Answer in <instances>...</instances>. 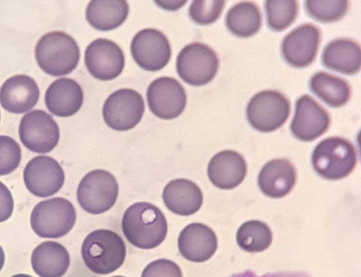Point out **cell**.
Wrapping results in <instances>:
<instances>
[{
  "mask_svg": "<svg viewBox=\"0 0 361 277\" xmlns=\"http://www.w3.org/2000/svg\"><path fill=\"white\" fill-rule=\"evenodd\" d=\"M121 228L130 244L145 250L161 245L168 230L167 221L162 211L147 202H136L126 210Z\"/></svg>",
  "mask_w": 361,
  "mask_h": 277,
  "instance_id": "obj_1",
  "label": "cell"
},
{
  "mask_svg": "<svg viewBox=\"0 0 361 277\" xmlns=\"http://www.w3.org/2000/svg\"><path fill=\"white\" fill-rule=\"evenodd\" d=\"M81 254L86 266L97 274H109L123 264L126 248L123 239L108 229L95 230L85 238Z\"/></svg>",
  "mask_w": 361,
  "mask_h": 277,
  "instance_id": "obj_2",
  "label": "cell"
},
{
  "mask_svg": "<svg viewBox=\"0 0 361 277\" xmlns=\"http://www.w3.org/2000/svg\"><path fill=\"white\" fill-rule=\"evenodd\" d=\"M35 59L42 70L52 76L71 73L80 60V49L75 40L61 31L44 35L35 47Z\"/></svg>",
  "mask_w": 361,
  "mask_h": 277,
  "instance_id": "obj_3",
  "label": "cell"
},
{
  "mask_svg": "<svg viewBox=\"0 0 361 277\" xmlns=\"http://www.w3.org/2000/svg\"><path fill=\"white\" fill-rule=\"evenodd\" d=\"M357 153L353 144L341 137H330L314 147L312 164L322 178L335 180L348 176L357 164Z\"/></svg>",
  "mask_w": 361,
  "mask_h": 277,
  "instance_id": "obj_4",
  "label": "cell"
},
{
  "mask_svg": "<svg viewBox=\"0 0 361 277\" xmlns=\"http://www.w3.org/2000/svg\"><path fill=\"white\" fill-rule=\"evenodd\" d=\"M76 220L72 203L63 197H54L39 202L30 215L33 231L44 238H59L73 228Z\"/></svg>",
  "mask_w": 361,
  "mask_h": 277,
  "instance_id": "obj_5",
  "label": "cell"
},
{
  "mask_svg": "<svg viewBox=\"0 0 361 277\" xmlns=\"http://www.w3.org/2000/svg\"><path fill=\"white\" fill-rule=\"evenodd\" d=\"M290 112L289 100L280 92L263 90L255 94L246 108V116L255 130L269 133L281 128Z\"/></svg>",
  "mask_w": 361,
  "mask_h": 277,
  "instance_id": "obj_6",
  "label": "cell"
},
{
  "mask_svg": "<svg viewBox=\"0 0 361 277\" xmlns=\"http://www.w3.org/2000/svg\"><path fill=\"white\" fill-rule=\"evenodd\" d=\"M118 194V185L116 178L109 171L96 169L87 173L80 180L77 199L85 211L99 214L114 205Z\"/></svg>",
  "mask_w": 361,
  "mask_h": 277,
  "instance_id": "obj_7",
  "label": "cell"
},
{
  "mask_svg": "<svg viewBox=\"0 0 361 277\" xmlns=\"http://www.w3.org/2000/svg\"><path fill=\"white\" fill-rule=\"evenodd\" d=\"M216 52L202 42L186 45L176 59V70L186 83L201 86L209 83L216 75L219 68Z\"/></svg>",
  "mask_w": 361,
  "mask_h": 277,
  "instance_id": "obj_8",
  "label": "cell"
},
{
  "mask_svg": "<svg viewBox=\"0 0 361 277\" xmlns=\"http://www.w3.org/2000/svg\"><path fill=\"white\" fill-rule=\"evenodd\" d=\"M145 111L142 96L132 89H120L105 101L102 114L106 124L111 129L126 131L134 128Z\"/></svg>",
  "mask_w": 361,
  "mask_h": 277,
  "instance_id": "obj_9",
  "label": "cell"
},
{
  "mask_svg": "<svg viewBox=\"0 0 361 277\" xmlns=\"http://www.w3.org/2000/svg\"><path fill=\"white\" fill-rule=\"evenodd\" d=\"M19 137L23 145L36 153H48L57 145L59 128L51 116L43 110H34L21 118Z\"/></svg>",
  "mask_w": 361,
  "mask_h": 277,
  "instance_id": "obj_10",
  "label": "cell"
},
{
  "mask_svg": "<svg viewBox=\"0 0 361 277\" xmlns=\"http://www.w3.org/2000/svg\"><path fill=\"white\" fill-rule=\"evenodd\" d=\"M130 51L137 64L149 71L163 68L171 56V46L166 37L152 28L143 29L134 36Z\"/></svg>",
  "mask_w": 361,
  "mask_h": 277,
  "instance_id": "obj_11",
  "label": "cell"
},
{
  "mask_svg": "<svg viewBox=\"0 0 361 277\" xmlns=\"http://www.w3.org/2000/svg\"><path fill=\"white\" fill-rule=\"evenodd\" d=\"M150 111L161 119H173L184 110L187 96L183 85L175 78L161 77L151 82L147 91Z\"/></svg>",
  "mask_w": 361,
  "mask_h": 277,
  "instance_id": "obj_12",
  "label": "cell"
},
{
  "mask_svg": "<svg viewBox=\"0 0 361 277\" xmlns=\"http://www.w3.org/2000/svg\"><path fill=\"white\" fill-rule=\"evenodd\" d=\"M23 180L27 190L34 195L47 197L62 187L65 175L61 165L49 156L32 159L23 171Z\"/></svg>",
  "mask_w": 361,
  "mask_h": 277,
  "instance_id": "obj_13",
  "label": "cell"
},
{
  "mask_svg": "<svg viewBox=\"0 0 361 277\" xmlns=\"http://www.w3.org/2000/svg\"><path fill=\"white\" fill-rule=\"evenodd\" d=\"M85 63L93 77L100 80H110L123 71L125 56L117 44L99 38L92 41L86 48Z\"/></svg>",
  "mask_w": 361,
  "mask_h": 277,
  "instance_id": "obj_14",
  "label": "cell"
},
{
  "mask_svg": "<svg viewBox=\"0 0 361 277\" xmlns=\"http://www.w3.org/2000/svg\"><path fill=\"white\" fill-rule=\"evenodd\" d=\"M320 38V30L314 25L305 23L295 27L282 41L284 60L295 68L309 66L316 58Z\"/></svg>",
  "mask_w": 361,
  "mask_h": 277,
  "instance_id": "obj_15",
  "label": "cell"
},
{
  "mask_svg": "<svg viewBox=\"0 0 361 277\" xmlns=\"http://www.w3.org/2000/svg\"><path fill=\"white\" fill-rule=\"evenodd\" d=\"M330 125L329 113L308 94L299 97L290 123L292 134L297 139L310 142L323 135Z\"/></svg>",
  "mask_w": 361,
  "mask_h": 277,
  "instance_id": "obj_16",
  "label": "cell"
},
{
  "mask_svg": "<svg viewBox=\"0 0 361 277\" xmlns=\"http://www.w3.org/2000/svg\"><path fill=\"white\" fill-rule=\"evenodd\" d=\"M217 238L207 226L192 223L180 233L178 247L180 254L192 262H203L210 259L217 249Z\"/></svg>",
  "mask_w": 361,
  "mask_h": 277,
  "instance_id": "obj_17",
  "label": "cell"
},
{
  "mask_svg": "<svg viewBox=\"0 0 361 277\" xmlns=\"http://www.w3.org/2000/svg\"><path fill=\"white\" fill-rule=\"evenodd\" d=\"M39 90L36 82L26 75L8 78L0 89V104L8 112L23 113L38 101Z\"/></svg>",
  "mask_w": 361,
  "mask_h": 277,
  "instance_id": "obj_18",
  "label": "cell"
},
{
  "mask_svg": "<svg viewBox=\"0 0 361 277\" xmlns=\"http://www.w3.org/2000/svg\"><path fill=\"white\" fill-rule=\"evenodd\" d=\"M247 173L243 156L233 150H223L216 154L207 167L211 183L218 188L229 190L239 185Z\"/></svg>",
  "mask_w": 361,
  "mask_h": 277,
  "instance_id": "obj_19",
  "label": "cell"
},
{
  "mask_svg": "<svg viewBox=\"0 0 361 277\" xmlns=\"http://www.w3.org/2000/svg\"><path fill=\"white\" fill-rule=\"evenodd\" d=\"M297 179L296 171L290 161L286 159H275L268 161L258 176V186L267 197L281 198L293 188Z\"/></svg>",
  "mask_w": 361,
  "mask_h": 277,
  "instance_id": "obj_20",
  "label": "cell"
},
{
  "mask_svg": "<svg viewBox=\"0 0 361 277\" xmlns=\"http://www.w3.org/2000/svg\"><path fill=\"white\" fill-rule=\"evenodd\" d=\"M45 104L55 116L68 117L76 113L83 101V92L75 80L62 78L54 80L47 88Z\"/></svg>",
  "mask_w": 361,
  "mask_h": 277,
  "instance_id": "obj_21",
  "label": "cell"
},
{
  "mask_svg": "<svg viewBox=\"0 0 361 277\" xmlns=\"http://www.w3.org/2000/svg\"><path fill=\"white\" fill-rule=\"evenodd\" d=\"M162 199L169 210L180 216L197 212L203 202L200 188L192 181L178 178L169 182L162 192Z\"/></svg>",
  "mask_w": 361,
  "mask_h": 277,
  "instance_id": "obj_22",
  "label": "cell"
},
{
  "mask_svg": "<svg viewBox=\"0 0 361 277\" xmlns=\"http://www.w3.org/2000/svg\"><path fill=\"white\" fill-rule=\"evenodd\" d=\"M322 61L329 69L345 75L355 74L361 66L360 45L347 38L334 39L324 48Z\"/></svg>",
  "mask_w": 361,
  "mask_h": 277,
  "instance_id": "obj_23",
  "label": "cell"
},
{
  "mask_svg": "<svg viewBox=\"0 0 361 277\" xmlns=\"http://www.w3.org/2000/svg\"><path fill=\"white\" fill-rule=\"evenodd\" d=\"M31 264L40 277H62L70 265V256L61 244L45 241L32 251Z\"/></svg>",
  "mask_w": 361,
  "mask_h": 277,
  "instance_id": "obj_24",
  "label": "cell"
},
{
  "mask_svg": "<svg viewBox=\"0 0 361 277\" xmlns=\"http://www.w3.org/2000/svg\"><path fill=\"white\" fill-rule=\"evenodd\" d=\"M129 11L126 1H91L85 11L87 22L97 30L108 31L119 27Z\"/></svg>",
  "mask_w": 361,
  "mask_h": 277,
  "instance_id": "obj_25",
  "label": "cell"
},
{
  "mask_svg": "<svg viewBox=\"0 0 361 277\" xmlns=\"http://www.w3.org/2000/svg\"><path fill=\"white\" fill-rule=\"evenodd\" d=\"M310 88L321 100L334 108L345 105L351 94L350 85L345 80L324 71L311 77Z\"/></svg>",
  "mask_w": 361,
  "mask_h": 277,
  "instance_id": "obj_26",
  "label": "cell"
},
{
  "mask_svg": "<svg viewBox=\"0 0 361 277\" xmlns=\"http://www.w3.org/2000/svg\"><path fill=\"white\" fill-rule=\"evenodd\" d=\"M228 30L239 37H249L256 34L262 25V13L256 4L242 1L233 5L226 16Z\"/></svg>",
  "mask_w": 361,
  "mask_h": 277,
  "instance_id": "obj_27",
  "label": "cell"
},
{
  "mask_svg": "<svg viewBox=\"0 0 361 277\" xmlns=\"http://www.w3.org/2000/svg\"><path fill=\"white\" fill-rule=\"evenodd\" d=\"M236 241L238 246L246 252H262L270 246L272 233L266 223L251 220L240 226L236 233Z\"/></svg>",
  "mask_w": 361,
  "mask_h": 277,
  "instance_id": "obj_28",
  "label": "cell"
},
{
  "mask_svg": "<svg viewBox=\"0 0 361 277\" xmlns=\"http://www.w3.org/2000/svg\"><path fill=\"white\" fill-rule=\"evenodd\" d=\"M264 5L268 25L274 31L286 30L298 16L296 1H267Z\"/></svg>",
  "mask_w": 361,
  "mask_h": 277,
  "instance_id": "obj_29",
  "label": "cell"
},
{
  "mask_svg": "<svg viewBox=\"0 0 361 277\" xmlns=\"http://www.w3.org/2000/svg\"><path fill=\"white\" fill-rule=\"evenodd\" d=\"M348 1H306L305 8L313 19L332 23L342 18L348 10Z\"/></svg>",
  "mask_w": 361,
  "mask_h": 277,
  "instance_id": "obj_30",
  "label": "cell"
},
{
  "mask_svg": "<svg viewBox=\"0 0 361 277\" xmlns=\"http://www.w3.org/2000/svg\"><path fill=\"white\" fill-rule=\"evenodd\" d=\"M225 1H193L188 9L192 21L200 25H209L221 16Z\"/></svg>",
  "mask_w": 361,
  "mask_h": 277,
  "instance_id": "obj_31",
  "label": "cell"
},
{
  "mask_svg": "<svg viewBox=\"0 0 361 277\" xmlns=\"http://www.w3.org/2000/svg\"><path fill=\"white\" fill-rule=\"evenodd\" d=\"M21 160V149L12 137L0 135V176L15 171Z\"/></svg>",
  "mask_w": 361,
  "mask_h": 277,
  "instance_id": "obj_32",
  "label": "cell"
},
{
  "mask_svg": "<svg viewBox=\"0 0 361 277\" xmlns=\"http://www.w3.org/2000/svg\"><path fill=\"white\" fill-rule=\"evenodd\" d=\"M141 277H183L180 267L166 259H156L146 266Z\"/></svg>",
  "mask_w": 361,
  "mask_h": 277,
  "instance_id": "obj_33",
  "label": "cell"
},
{
  "mask_svg": "<svg viewBox=\"0 0 361 277\" xmlns=\"http://www.w3.org/2000/svg\"><path fill=\"white\" fill-rule=\"evenodd\" d=\"M14 202L8 188L0 181V222L8 219L13 211Z\"/></svg>",
  "mask_w": 361,
  "mask_h": 277,
  "instance_id": "obj_34",
  "label": "cell"
},
{
  "mask_svg": "<svg viewBox=\"0 0 361 277\" xmlns=\"http://www.w3.org/2000/svg\"><path fill=\"white\" fill-rule=\"evenodd\" d=\"M230 277H310L305 272H278L267 273L262 276H257L252 271H245L244 272L235 273Z\"/></svg>",
  "mask_w": 361,
  "mask_h": 277,
  "instance_id": "obj_35",
  "label": "cell"
},
{
  "mask_svg": "<svg viewBox=\"0 0 361 277\" xmlns=\"http://www.w3.org/2000/svg\"><path fill=\"white\" fill-rule=\"evenodd\" d=\"M4 261H5L4 252L0 245V271L1 270L2 267L4 266Z\"/></svg>",
  "mask_w": 361,
  "mask_h": 277,
  "instance_id": "obj_36",
  "label": "cell"
},
{
  "mask_svg": "<svg viewBox=\"0 0 361 277\" xmlns=\"http://www.w3.org/2000/svg\"><path fill=\"white\" fill-rule=\"evenodd\" d=\"M11 277H32L27 274L19 273L12 276Z\"/></svg>",
  "mask_w": 361,
  "mask_h": 277,
  "instance_id": "obj_37",
  "label": "cell"
},
{
  "mask_svg": "<svg viewBox=\"0 0 361 277\" xmlns=\"http://www.w3.org/2000/svg\"><path fill=\"white\" fill-rule=\"evenodd\" d=\"M112 277H125V276H112Z\"/></svg>",
  "mask_w": 361,
  "mask_h": 277,
  "instance_id": "obj_38",
  "label": "cell"
}]
</instances>
